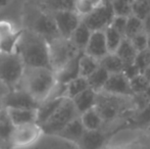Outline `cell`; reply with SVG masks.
Returning a JSON list of instances; mask_svg holds the SVG:
<instances>
[{"label": "cell", "instance_id": "cell-1", "mask_svg": "<svg viewBox=\"0 0 150 149\" xmlns=\"http://www.w3.org/2000/svg\"><path fill=\"white\" fill-rule=\"evenodd\" d=\"M95 109L104 121V128L115 126V121L124 123L137 112L133 96H122L101 91L97 93ZM103 128V129H104Z\"/></svg>", "mask_w": 150, "mask_h": 149}, {"label": "cell", "instance_id": "cell-2", "mask_svg": "<svg viewBox=\"0 0 150 149\" xmlns=\"http://www.w3.org/2000/svg\"><path fill=\"white\" fill-rule=\"evenodd\" d=\"M16 53L25 66H44L52 70L49 57V43L43 36L28 29H22Z\"/></svg>", "mask_w": 150, "mask_h": 149}, {"label": "cell", "instance_id": "cell-3", "mask_svg": "<svg viewBox=\"0 0 150 149\" xmlns=\"http://www.w3.org/2000/svg\"><path fill=\"white\" fill-rule=\"evenodd\" d=\"M56 81L55 72L44 66H25L18 87L33 96L38 102H43L49 97Z\"/></svg>", "mask_w": 150, "mask_h": 149}, {"label": "cell", "instance_id": "cell-4", "mask_svg": "<svg viewBox=\"0 0 150 149\" xmlns=\"http://www.w3.org/2000/svg\"><path fill=\"white\" fill-rule=\"evenodd\" d=\"M23 28L40 34L48 42L59 37L53 14L45 11L26 0L22 7Z\"/></svg>", "mask_w": 150, "mask_h": 149}, {"label": "cell", "instance_id": "cell-5", "mask_svg": "<svg viewBox=\"0 0 150 149\" xmlns=\"http://www.w3.org/2000/svg\"><path fill=\"white\" fill-rule=\"evenodd\" d=\"M80 117L81 114L76 108L73 100L65 97L51 117L41 126L43 133L45 135L56 137L67 125Z\"/></svg>", "mask_w": 150, "mask_h": 149}, {"label": "cell", "instance_id": "cell-6", "mask_svg": "<svg viewBox=\"0 0 150 149\" xmlns=\"http://www.w3.org/2000/svg\"><path fill=\"white\" fill-rule=\"evenodd\" d=\"M48 43H49L50 64L54 72L59 71L69 60H71L82 52L69 38L59 36Z\"/></svg>", "mask_w": 150, "mask_h": 149}, {"label": "cell", "instance_id": "cell-7", "mask_svg": "<svg viewBox=\"0 0 150 149\" xmlns=\"http://www.w3.org/2000/svg\"><path fill=\"white\" fill-rule=\"evenodd\" d=\"M24 70V62L16 52H0V81L9 90L18 87Z\"/></svg>", "mask_w": 150, "mask_h": 149}, {"label": "cell", "instance_id": "cell-8", "mask_svg": "<svg viewBox=\"0 0 150 149\" xmlns=\"http://www.w3.org/2000/svg\"><path fill=\"white\" fill-rule=\"evenodd\" d=\"M42 127L37 123L14 126L11 137L12 149L27 148L34 145L43 135Z\"/></svg>", "mask_w": 150, "mask_h": 149}, {"label": "cell", "instance_id": "cell-9", "mask_svg": "<svg viewBox=\"0 0 150 149\" xmlns=\"http://www.w3.org/2000/svg\"><path fill=\"white\" fill-rule=\"evenodd\" d=\"M126 129L124 124L115 128H104L96 131L86 130L83 137L78 142L79 149H104L108 139H110L115 133Z\"/></svg>", "mask_w": 150, "mask_h": 149}, {"label": "cell", "instance_id": "cell-10", "mask_svg": "<svg viewBox=\"0 0 150 149\" xmlns=\"http://www.w3.org/2000/svg\"><path fill=\"white\" fill-rule=\"evenodd\" d=\"M115 18V10L111 4L102 3L92 12L82 16V22L88 26L92 32L104 31L108 28Z\"/></svg>", "mask_w": 150, "mask_h": 149}, {"label": "cell", "instance_id": "cell-11", "mask_svg": "<svg viewBox=\"0 0 150 149\" xmlns=\"http://www.w3.org/2000/svg\"><path fill=\"white\" fill-rule=\"evenodd\" d=\"M3 108H33L37 109L40 105L32 95L25 90L16 88L9 90L5 95L2 97Z\"/></svg>", "mask_w": 150, "mask_h": 149}, {"label": "cell", "instance_id": "cell-12", "mask_svg": "<svg viewBox=\"0 0 150 149\" xmlns=\"http://www.w3.org/2000/svg\"><path fill=\"white\" fill-rule=\"evenodd\" d=\"M52 14L59 35L63 38L69 39L82 22V16L76 10H62Z\"/></svg>", "mask_w": 150, "mask_h": 149}, {"label": "cell", "instance_id": "cell-13", "mask_svg": "<svg viewBox=\"0 0 150 149\" xmlns=\"http://www.w3.org/2000/svg\"><path fill=\"white\" fill-rule=\"evenodd\" d=\"M102 91L106 93L115 94V95L122 96H133L134 93L131 88L130 80L126 77L124 73L112 74L109 76L106 84Z\"/></svg>", "mask_w": 150, "mask_h": 149}, {"label": "cell", "instance_id": "cell-14", "mask_svg": "<svg viewBox=\"0 0 150 149\" xmlns=\"http://www.w3.org/2000/svg\"><path fill=\"white\" fill-rule=\"evenodd\" d=\"M84 53L92 56L97 60H101L105 55L109 53L104 31H95L92 33V36L90 38V41Z\"/></svg>", "mask_w": 150, "mask_h": 149}, {"label": "cell", "instance_id": "cell-15", "mask_svg": "<svg viewBox=\"0 0 150 149\" xmlns=\"http://www.w3.org/2000/svg\"><path fill=\"white\" fill-rule=\"evenodd\" d=\"M83 52L78 54L76 57H74L71 60H69L64 66L60 68L59 71L55 72L56 81L61 84H69L73 80L81 77L80 74V58Z\"/></svg>", "mask_w": 150, "mask_h": 149}, {"label": "cell", "instance_id": "cell-16", "mask_svg": "<svg viewBox=\"0 0 150 149\" xmlns=\"http://www.w3.org/2000/svg\"><path fill=\"white\" fill-rule=\"evenodd\" d=\"M14 125L6 108L0 109V149H12L11 137Z\"/></svg>", "mask_w": 150, "mask_h": 149}, {"label": "cell", "instance_id": "cell-17", "mask_svg": "<svg viewBox=\"0 0 150 149\" xmlns=\"http://www.w3.org/2000/svg\"><path fill=\"white\" fill-rule=\"evenodd\" d=\"M41 9L54 13L62 10H76L77 0H29Z\"/></svg>", "mask_w": 150, "mask_h": 149}, {"label": "cell", "instance_id": "cell-18", "mask_svg": "<svg viewBox=\"0 0 150 149\" xmlns=\"http://www.w3.org/2000/svg\"><path fill=\"white\" fill-rule=\"evenodd\" d=\"M85 132L86 129L81 121V117H80L78 119H76L75 121H71L69 125H67L60 133H58V135L56 137L61 138V139L65 140V141L75 143L77 145L78 142L83 137Z\"/></svg>", "mask_w": 150, "mask_h": 149}, {"label": "cell", "instance_id": "cell-19", "mask_svg": "<svg viewBox=\"0 0 150 149\" xmlns=\"http://www.w3.org/2000/svg\"><path fill=\"white\" fill-rule=\"evenodd\" d=\"M14 126L37 123V109L33 108H6Z\"/></svg>", "mask_w": 150, "mask_h": 149}, {"label": "cell", "instance_id": "cell-20", "mask_svg": "<svg viewBox=\"0 0 150 149\" xmlns=\"http://www.w3.org/2000/svg\"><path fill=\"white\" fill-rule=\"evenodd\" d=\"M97 98V92L92 90L91 88L85 90L84 92L80 93L75 98H73V102L75 104L76 108L78 109L80 114H83L84 112L92 109L95 107Z\"/></svg>", "mask_w": 150, "mask_h": 149}, {"label": "cell", "instance_id": "cell-21", "mask_svg": "<svg viewBox=\"0 0 150 149\" xmlns=\"http://www.w3.org/2000/svg\"><path fill=\"white\" fill-rule=\"evenodd\" d=\"M65 97L56 98V99H46L45 101L41 102L39 107L37 108V124L42 126L45 124L51 115L55 112L60 103Z\"/></svg>", "mask_w": 150, "mask_h": 149}, {"label": "cell", "instance_id": "cell-22", "mask_svg": "<svg viewBox=\"0 0 150 149\" xmlns=\"http://www.w3.org/2000/svg\"><path fill=\"white\" fill-rule=\"evenodd\" d=\"M126 124V129H144L150 126V104L140 110H137L131 117H129Z\"/></svg>", "mask_w": 150, "mask_h": 149}, {"label": "cell", "instance_id": "cell-23", "mask_svg": "<svg viewBox=\"0 0 150 149\" xmlns=\"http://www.w3.org/2000/svg\"><path fill=\"white\" fill-rule=\"evenodd\" d=\"M92 33L93 32L88 28L87 25L84 24L83 22H81V24L76 29V31L73 33V35H71L69 39L73 41V43L77 46V48L80 51L84 52L90 41Z\"/></svg>", "mask_w": 150, "mask_h": 149}, {"label": "cell", "instance_id": "cell-24", "mask_svg": "<svg viewBox=\"0 0 150 149\" xmlns=\"http://www.w3.org/2000/svg\"><path fill=\"white\" fill-rule=\"evenodd\" d=\"M81 121L85 129L89 131H96L104 128V121L95 107L81 114Z\"/></svg>", "mask_w": 150, "mask_h": 149}, {"label": "cell", "instance_id": "cell-25", "mask_svg": "<svg viewBox=\"0 0 150 149\" xmlns=\"http://www.w3.org/2000/svg\"><path fill=\"white\" fill-rule=\"evenodd\" d=\"M115 53H117V55H119V57L122 60L124 64H131L135 62V59H136L138 51H137L136 48L134 47V45H133V43L131 42L130 39L124 38Z\"/></svg>", "mask_w": 150, "mask_h": 149}, {"label": "cell", "instance_id": "cell-26", "mask_svg": "<svg viewBox=\"0 0 150 149\" xmlns=\"http://www.w3.org/2000/svg\"><path fill=\"white\" fill-rule=\"evenodd\" d=\"M99 64H100V66L106 70L110 75L122 73V70H124V62L117 53L109 52L102 59L99 60Z\"/></svg>", "mask_w": 150, "mask_h": 149}, {"label": "cell", "instance_id": "cell-27", "mask_svg": "<svg viewBox=\"0 0 150 149\" xmlns=\"http://www.w3.org/2000/svg\"><path fill=\"white\" fill-rule=\"evenodd\" d=\"M109 76H110V74L106 70H104L102 66H99L90 77L87 78L89 87L97 93L101 92L104 88Z\"/></svg>", "mask_w": 150, "mask_h": 149}, {"label": "cell", "instance_id": "cell-28", "mask_svg": "<svg viewBox=\"0 0 150 149\" xmlns=\"http://www.w3.org/2000/svg\"><path fill=\"white\" fill-rule=\"evenodd\" d=\"M99 66H100L99 60L95 59L92 56L88 55L84 52L82 53L81 58H80V74H81V77H90Z\"/></svg>", "mask_w": 150, "mask_h": 149}, {"label": "cell", "instance_id": "cell-29", "mask_svg": "<svg viewBox=\"0 0 150 149\" xmlns=\"http://www.w3.org/2000/svg\"><path fill=\"white\" fill-rule=\"evenodd\" d=\"M89 88L90 87L87 78L79 77L77 79L73 80L71 82H69V84H67V97L73 99L77 95H79L80 93L89 89Z\"/></svg>", "mask_w": 150, "mask_h": 149}, {"label": "cell", "instance_id": "cell-30", "mask_svg": "<svg viewBox=\"0 0 150 149\" xmlns=\"http://www.w3.org/2000/svg\"><path fill=\"white\" fill-rule=\"evenodd\" d=\"M104 34H105V39H106L108 51L110 53H115L125 37L120 33L117 32V30H115L111 26H109L108 28L105 29Z\"/></svg>", "mask_w": 150, "mask_h": 149}, {"label": "cell", "instance_id": "cell-31", "mask_svg": "<svg viewBox=\"0 0 150 149\" xmlns=\"http://www.w3.org/2000/svg\"><path fill=\"white\" fill-rule=\"evenodd\" d=\"M144 32V23L142 20L138 18L135 16H130L128 18V22H127L126 27V32H125V38L127 39H132L136 35L140 34V33Z\"/></svg>", "mask_w": 150, "mask_h": 149}, {"label": "cell", "instance_id": "cell-32", "mask_svg": "<svg viewBox=\"0 0 150 149\" xmlns=\"http://www.w3.org/2000/svg\"><path fill=\"white\" fill-rule=\"evenodd\" d=\"M21 33H22V30H16L12 34L0 39V52H4V53L16 52V48L18 45V39H20Z\"/></svg>", "mask_w": 150, "mask_h": 149}, {"label": "cell", "instance_id": "cell-33", "mask_svg": "<svg viewBox=\"0 0 150 149\" xmlns=\"http://www.w3.org/2000/svg\"><path fill=\"white\" fill-rule=\"evenodd\" d=\"M102 4V0H77L76 11L81 16L92 12Z\"/></svg>", "mask_w": 150, "mask_h": 149}, {"label": "cell", "instance_id": "cell-34", "mask_svg": "<svg viewBox=\"0 0 150 149\" xmlns=\"http://www.w3.org/2000/svg\"><path fill=\"white\" fill-rule=\"evenodd\" d=\"M134 0H115L111 3L115 16H132V6Z\"/></svg>", "mask_w": 150, "mask_h": 149}, {"label": "cell", "instance_id": "cell-35", "mask_svg": "<svg viewBox=\"0 0 150 149\" xmlns=\"http://www.w3.org/2000/svg\"><path fill=\"white\" fill-rule=\"evenodd\" d=\"M131 83V88L134 94H139V93H144L146 92V90L149 88L150 84L147 81V79L144 77L143 74H140L136 76L135 78H133L132 80H130Z\"/></svg>", "mask_w": 150, "mask_h": 149}, {"label": "cell", "instance_id": "cell-36", "mask_svg": "<svg viewBox=\"0 0 150 149\" xmlns=\"http://www.w3.org/2000/svg\"><path fill=\"white\" fill-rule=\"evenodd\" d=\"M150 13V3L143 1H134L132 6V14L144 20Z\"/></svg>", "mask_w": 150, "mask_h": 149}, {"label": "cell", "instance_id": "cell-37", "mask_svg": "<svg viewBox=\"0 0 150 149\" xmlns=\"http://www.w3.org/2000/svg\"><path fill=\"white\" fill-rule=\"evenodd\" d=\"M134 64L140 71L141 74H143L144 71L150 66V49L147 48L143 51L138 52Z\"/></svg>", "mask_w": 150, "mask_h": 149}, {"label": "cell", "instance_id": "cell-38", "mask_svg": "<svg viewBox=\"0 0 150 149\" xmlns=\"http://www.w3.org/2000/svg\"><path fill=\"white\" fill-rule=\"evenodd\" d=\"M131 42L133 43L134 47L138 52L143 51V50L147 49L148 47V35L145 32H142L140 34L136 35L131 39Z\"/></svg>", "mask_w": 150, "mask_h": 149}, {"label": "cell", "instance_id": "cell-39", "mask_svg": "<svg viewBox=\"0 0 150 149\" xmlns=\"http://www.w3.org/2000/svg\"><path fill=\"white\" fill-rule=\"evenodd\" d=\"M128 18H127V16H115V18H113L112 23H111V25H110L115 30H117V32L120 33L124 37H125V32H126V27H127V22H128Z\"/></svg>", "mask_w": 150, "mask_h": 149}, {"label": "cell", "instance_id": "cell-40", "mask_svg": "<svg viewBox=\"0 0 150 149\" xmlns=\"http://www.w3.org/2000/svg\"><path fill=\"white\" fill-rule=\"evenodd\" d=\"M16 31V30L14 29V26L9 20H0V39L12 34Z\"/></svg>", "mask_w": 150, "mask_h": 149}, {"label": "cell", "instance_id": "cell-41", "mask_svg": "<svg viewBox=\"0 0 150 149\" xmlns=\"http://www.w3.org/2000/svg\"><path fill=\"white\" fill-rule=\"evenodd\" d=\"M111 149H147V146L142 137L140 139H137L135 141L131 142V143L125 144V145L122 146H117V147L111 148Z\"/></svg>", "mask_w": 150, "mask_h": 149}, {"label": "cell", "instance_id": "cell-42", "mask_svg": "<svg viewBox=\"0 0 150 149\" xmlns=\"http://www.w3.org/2000/svg\"><path fill=\"white\" fill-rule=\"evenodd\" d=\"M122 73L126 75V77L128 78L129 80H132L133 78H135L136 76L140 75V71L138 70L135 64H124V70H122Z\"/></svg>", "mask_w": 150, "mask_h": 149}, {"label": "cell", "instance_id": "cell-43", "mask_svg": "<svg viewBox=\"0 0 150 149\" xmlns=\"http://www.w3.org/2000/svg\"><path fill=\"white\" fill-rule=\"evenodd\" d=\"M143 23H144V32L146 33L148 36H150V13H149V16L143 20Z\"/></svg>", "mask_w": 150, "mask_h": 149}, {"label": "cell", "instance_id": "cell-44", "mask_svg": "<svg viewBox=\"0 0 150 149\" xmlns=\"http://www.w3.org/2000/svg\"><path fill=\"white\" fill-rule=\"evenodd\" d=\"M8 91H9V89L7 88V86H5L1 81H0V95L1 96L5 95Z\"/></svg>", "mask_w": 150, "mask_h": 149}, {"label": "cell", "instance_id": "cell-45", "mask_svg": "<svg viewBox=\"0 0 150 149\" xmlns=\"http://www.w3.org/2000/svg\"><path fill=\"white\" fill-rule=\"evenodd\" d=\"M143 75H144V77L147 79V81L149 82L150 84V66L148 68H146V70L144 71V73H143Z\"/></svg>", "mask_w": 150, "mask_h": 149}, {"label": "cell", "instance_id": "cell-46", "mask_svg": "<svg viewBox=\"0 0 150 149\" xmlns=\"http://www.w3.org/2000/svg\"><path fill=\"white\" fill-rule=\"evenodd\" d=\"M9 2H10V0H0V9H2V8H4L5 6H7Z\"/></svg>", "mask_w": 150, "mask_h": 149}, {"label": "cell", "instance_id": "cell-47", "mask_svg": "<svg viewBox=\"0 0 150 149\" xmlns=\"http://www.w3.org/2000/svg\"><path fill=\"white\" fill-rule=\"evenodd\" d=\"M143 139H144L145 143H146L147 149H150V136H144Z\"/></svg>", "mask_w": 150, "mask_h": 149}, {"label": "cell", "instance_id": "cell-48", "mask_svg": "<svg viewBox=\"0 0 150 149\" xmlns=\"http://www.w3.org/2000/svg\"><path fill=\"white\" fill-rule=\"evenodd\" d=\"M115 0H102V3L104 4H111Z\"/></svg>", "mask_w": 150, "mask_h": 149}, {"label": "cell", "instance_id": "cell-49", "mask_svg": "<svg viewBox=\"0 0 150 149\" xmlns=\"http://www.w3.org/2000/svg\"><path fill=\"white\" fill-rule=\"evenodd\" d=\"M2 97H3V96L0 95V108H3V102H2Z\"/></svg>", "mask_w": 150, "mask_h": 149}, {"label": "cell", "instance_id": "cell-50", "mask_svg": "<svg viewBox=\"0 0 150 149\" xmlns=\"http://www.w3.org/2000/svg\"><path fill=\"white\" fill-rule=\"evenodd\" d=\"M134 1H143V2H148V3H150V0H134Z\"/></svg>", "mask_w": 150, "mask_h": 149}, {"label": "cell", "instance_id": "cell-51", "mask_svg": "<svg viewBox=\"0 0 150 149\" xmlns=\"http://www.w3.org/2000/svg\"><path fill=\"white\" fill-rule=\"evenodd\" d=\"M148 49H150V36H148Z\"/></svg>", "mask_w": 150, "mask_h": 149}, {"label": "cell", "instance_id": "cell-52", "mask_svg": "<svg viewBox=\"0 0 150 149\" xmlns=\"http://www.w3.org/2000/svg\"><path fill=\"white\" fill-rule=\"evenodd\" d=\"M0 109H1V108H0Z\"/></svg>", "mask_w": 150, "mask_h": 149}]
</instances>
